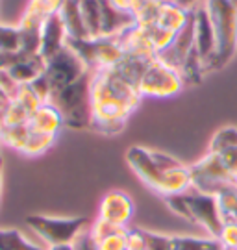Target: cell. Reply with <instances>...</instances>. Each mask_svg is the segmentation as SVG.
Here are the masks:
<instances>
[{"instance_id": "obj_10", "label": "cell", "mask_w": 237, "mask_h": 250, "mask_svg": "<svg viewBox=\"0 0 237 250\" xmlns=\"http://www.w3.org/2000/svg\"><path fill=\"white\" fill-rule=\"evenodd\" d=\"M189 169H191V186H193L191 189L194 191L215 195L222 186L234 184V180L228 174L226 167L222 165V161L219 160V156L210 150L196 163L189 165Z\"/></svg>"}, {"instance_id": "obj_20", "label": "cell", "mask_w": 237, "mask_h": 250, "mask_svg": "<svg viewBox=\"0 0 237 250\" xmlns=\"http://www.w3.org/2000/svg\"><path fill=\"white\" fill-rule=\"evenodd\" d=\"M169 250H222L215 237H193V235H167Z\"/></svg>"}, {"instance_id": "obj_26", "label": "cell", "mask_w": 237, "mask_h": 250, "mask_svg": "<svg viewBox=\"0 0 237 250\" xmlns=\"http://www.w3.org/2000/svg\"><path fill=\"white\" fill-rule=\"evenodd\" d=\"M0 52H21L19 26H9L0 22Z\"/></svg>"}, {"instance_id": "obj_7", "label": "cell", "mask_w": 237, "mask_h": 250, "mask_svg": "<svg viewBox=\"0 0 237 250\" xmlns=\"http://www.w3.org/2000/svg\"><path fill=\"white\" fill-rule=\"evenodd\" d=\"M26 226L37 233L46 247L56 245H74L80 235L89 228L84 217H50V215H28Z\"/></svg>"}, {"instance_id": "obj_34", "label": "cell", "mask_w": 237, "mask_h": 250, "mask_svg": "<svg viewBox=\"0 0 237 250\" xmlns=\"http://www.w3.org/2000/svg\"><path fill=\"white\" fill-rule=\"evenodd\" d=\"M19 87H21V85L11 78V74H9L8 71H0V89L4 91L9 99H13V97L17 95Z\"/></svg>"}, {"instance_id": "obj_12", "label": "cell", "mask_w": 237, "mask_h": 250, "mask_svg": "<svg viewBox=\"0 0 237 250\" xmlns=\"http://www.w3.org/2000/svg\"><path fill=\"white\" fill-rule=\"evenodd\" d=\"M133 213H135V204L132 197L121 189H111L100 198L97 217L115 226L128 228V224L133 219Z\"/></svg>"}, {"instance_id": "obj_5", "label": "cell", "mask_w": 237, "mask_h": 250, "mask_svg": "<svg viewBox=\"0 0 237 250\" xmlns=\"http://www.w3.org/2000/svg\"><path fill=\"white\" fill-rule=\"evenodd\" d=\"M89 89H91V72L52 95V104L60 109L67 128L86 130L93 125Z\"/></svg>"}, {"instance_id": "obj_39", "label": "cell", "mask_w": 237, "mask_h": 250, "mask_svg": "<svg viewBox=\"0 0 237 250\" xmlns=\"http://www.w3.org/2000/svg\"><path fill=\"white\" fill-rule=\"evenodd\" d=\"M230 2H232V4H234V6L237 8V0H230Z\"/></svg>"}, {"instance_id": "obj_8", "label": "cell", "mask_w": 237, "mask_h": 250, "mask_svg": "<svg viewBox=\"0 0 237 250\" xmlns=\"http://www.w3.org/2000/svg\"><path fill=\"white\" fill-rule=\"evenodd\" d=\"M184 87L185 82L180 71L159 60L158 56L147 65L137 83L143 99H172L180 95Z\"/></svg>"}, {"instance_id": "obj_31", "label": "cell", "mask_w": 237, "mask_h": 250, "mask_svg": "<svg viewBox=\"0 0 237 250\" xmlns=\"http://www.w3.org/2000/svg\"><path fill=\"white\" fill-rule=\"evenodd\" d=\"M220 247L224 250H237V223H224L217 235Z\"/></svg>"}, {"instance_id": "obj_2", "label": "cell", "mask_w": 237, "mask_h": 250, "mask_svg": "<svg viewBox=\"0 0 237 250\" xmlns=\"http://www.w3.org/2000/svg\"><path fill=\"white\" fill-rule=\"evenodd\" d=\"M126 163L150 191L163 198L182 195L193 188L189 165L167 152L133 145L126 150Z\"/></svg>"}, {"instance_id": "obj_33", "label": "cell", "mask_w": 237, "mask_h": 250, "mask_svg": "<svg viewBox=\"0 0 237 250\" xmlns=\"http://www.w3.org/2000/svg\"><path fill=\"white\" fill-rule=\"evenodd\" d=\"M126 233H128V230L108 235L106 239L97 243L98 250H128L126 249Z\"/></svg>"}, {"instance_id": "obj_30", "label": "cell", "mask_w": 237, "mask_h": 250, "mask_svg": "<svg viewBox=\"0 0 237 250\" xmlns=\"http://www.w3.org/2000/svg\"><path fill=\"white\" fill-rule=\"evenodd\" d=\"M126 249L128 250H147L149 249V232L139 228H128L126 233Z\"/></svg>"}, {"instance_id": "obj_15", "label": "cell", "mask_w": 237, "mask_h": 250, "mask_svg": "<svg viewBox=\"0 0 237 250\" xmlns=\"http://www.w3.org/2000/svg\"><path fill=\"white\" fill-rule=\"evenodd\" d=\"M28 128H30L34 134L58 137L60 132L65 128V121H63V115L60 113V109L54 106L52 102H48V104H41V106L37 107L34 113L30 115Z\"/></svg>"}, {"instance_id": "obj_1", "label": "cell", "mask_w": 237, "mask_h": 250, "mask_svg": "<svg viewBox=\"0 0 237 250\" xmlns=\"http://www.w3.org/2000/svg\"><path fill=\"white\" fill-rule=\"evenodd\" d=\"M91 128L100 134H121L133 111L139 107L141 97L137 85L126 80L123 74L108 71L91 74Z\"/></svg>"}, {"instance_id": "obj_23", "label": "cell", "mask_w": 237, "mask_h": 250, "mask_svg": "<svg viewBox=\"0 0 237 250\" xmlns=\"http://www.w3.org/2000/svg\"><path fill=\"white\" fill-rule=\"evenodd\" d=\"M32 130L24 126H0V146H8L15 152H22Z\"/></svg>"}, {"instance_id": "obj_36", "label": "cell", "mask_w": 237, "mask_h": 250, "mask_svg": "<svg viewBox=\"0 0 237 250\" xmlns=\"http://www.w3.org/2000/svg\"><path fill=\"white\" fill-rule=\"evenodd\" d=\"M9 102H11V99H9L4 91L0 89V126H2V117H4V113H6Z\"/></svg>"}, {"instance_id": "obj_18", "label": "cell", "mask_w": 237, "mask_h": 250, "mask_svg": "<svg viewBox=\"0 0 237 250\" xmlns=\"http://www.w3.org/2000/svg\"><path fill=\"white\" fill-rule=\"evenodd\" d=\"M98 2L102 15V36H119L135 22L132 13L117 9L109 0H98Z\"/></svg>"}, {"instance_id": "obj_22", "label": "cell", "mask_w": 237, "mask_h": 250, "mask_svg": "<svg viewBox=\"0 0 237 250\" xmlns=\"http://www.w3.org/2000/svg\"><path fill=\"white\" fill-rule=\"evenodd\" d=\"M224 223H237V186L228 184L215 193Z\"/></svg>"}, {"instance_id": "obj_40", "label": "cell", "mask_w": 237, "mask_h": 250, "mask_svg": "<svg viewBox=\"0 0 237 250\" xmlns=\"http://www.w3.org/2000/svg\"><path fill=\"white\" fill-rule=\"evenodd\" d=\"M0 22H2V21H0Z\"/></svg>"}, {"instance_id": "obj_27", "label": "cell", "mask_w": 237, "mask_h": 250, "mask_svg": "<svg viewBox=\"0 0 237 250\" xmlns=\"http://www.w3.org/2000/svg\"><path fill=\"white\" fill-rule=\"evenodd\" d=\"M30 111L22 104H19L17 100L9 102L6 113L2 117V126H24L30 121Z\"/></svg>"}, {"instance_id": "obj_6", "label": "cell", "mask_w": 237, "mask_h": 250, "mask_svg": "<svg viewBox=\"0 0 237 250\" xmlns=\"http://www.w3.org/2000/svg\"><path fill=\"white\" fill-rule=\"evenodd\" d=\"M67 45L86 63L87 71L100 72L117 67L124 58V50L119 36H100L87 39H69Z\"/></svg>"}, {"instance_id": "obj_3", "label": "cell", "mask_w": 237, "mask_h": 250, "mask_svg": "<svg viewBox=\"0 0 237 250\" xmlns=\"http://www.w3.org/2000/svg\"><path fill=\"white\" fill-rule=\"evenodd\" d=\"M165 202L171 208V211H174L178 217L200 226L204 232L208 233V237L217 239V235L222 230L224 219H222L215 195L189 189L182 195L167 197Z\"/></svg>"}, {"instance_id": "obj_37", "label": "cell", "mask_w": 237, "mask_h": 250, "mask_svg": "<svg viewBox=\"0 0 237 250\" xmlns=\"http://www.w3.org/2000/svg\"><path fill=\"white\" fill-rule=\"evenodd\" d=\"M44 250H76L74 245H56V247H46Z\"/></svg>"}, {"instance_id": "obj_16", "label": "cell", "mask_w": 237, "mask_h": 250, "mask_svg": "<svg viewBox=\"0 0 237 250\" xmlns=\"http://www.w3.org/2000/svg\"><path fill=\"white\" fill-rule=\"evenodd\" d=\"M63 2L65 0H28L19 24L21 26L43 28L44 21L58 13Z\"/></svg>"}, {"instance_id": "obj_4", "label": "cell", "mask_w": 237, "mask_h": 250, "mask_svg": "<svg viewBox=\"0 0 237 250\" xmlns=\"http://www.w3.org/2000/svg\"><path fill=\"white\" fill-rule=\"evenodd\" d=\"M204 6L217 41L213 71H219L234 60L237 52V8L230 0H206Z\"/></svg>"}, {"instance_id": "obj_25", "label": "cell", "mask_w": 237, "mask_h": 250, "mask_svg": "<svg viewBox=\"0 0 237 250\" xmlns=\"http://www.w3.org/2000/svg\"><path fill=\"white\" fill-rule=\"evenodd\" d=\"M54 143H56V137H52V135L34 134L32 132L21 154L26 156V158H39V156H43V154H46V152L50 150L54 146Z\"/></svg>"}, {"instance_id": "obj_11", "label": "cell", "mask_w": 237, "mask_h": 250, "mask_svg": "<svg viewBox=\"0 0 237 250\" xmlns=\"http://www.w3.org/2000/svg\"><path fill=\"white\" fill-rule=\"evenodd\" d=\"M204 4L193 11V41L194 50L198 54L200 62L204 63L206 72H211L213 71V63H215L217 41H215V32H213L210 15H208Z\"/></svg>"}, {"instance_id": "obj_17", "label": "cell", "mask_w": 237, "mask_h": 250, "mask_svg": "<svg viewBox=\"0 0 237 250\" xmlns=\"http://www.w3.org/2000/svg\"><path fill=\"white\" fill-rule=\"evenodd\" d=\"M189 19H191V11L180 8L172 0H159L156 22L154 24L165 28V30L172 32V34H178L180 30L185 28V24L189 22Z\"/></svg>"}, {"instance_id": "obj_13", "label": "cell", "mask_w": 237, "mask_h": 250, "mask_svg": "<svg viewBox=\"0 0 237 250\" xmlns=\"http://www.w3.org/2000/svg\"><path fill=\"white\" fill-rule=\"evenodd\" d=\"M210 152L219 156L234 184H237V126L219 128L211 137Z\"/></svg>"}, {"instance_id": "obj_29", "label": "cell", "mask_w": 237, "mask_h": 250, "mask_svg": "<svg viewBox=\"0 0 237 250\" xmlns=\"http://www.w3.org/2000/svg\"><path fill=\"white\" fill-rule=\"evenodd\" d=\"M11 100H17L19 104H22L30 113H34L35 109L41 106V100L37 99V95H35L34 89H32L30 85H21L17 91V95Z\"/></svg>"}, {"instance_id": "obj_38", "label": "cell", "mask_w": 237, "mask_h": 250, "mask_svg": "<svg viewBox=\"0 0 237 250\" xmlns=\"http://www.w3.org/2000/svg\"><path fill=\"white\" fill-rule=\"evenodd\" d=\"M0 197H2V160H0Z\"/></svg>"}, {"instance_id": "obj_24", "label": "cell", "mask_w": 237, "mask_h": 250, "mask_svg": "<svg viewBox=\"0 0 237 250\" xmlns=\"http://www.w3.org/2000/svg\"><path fill=\"white\" fill-rule=\"evenodd\" d=\"M0 250H44L15 228H0Z\"/></svg>"}, {"instance_id": "obj_28", "label": "cell", "mask_w": 237, "mask_h": 250, "mask_svg": "<svg viewBox=\"0 0 237 250\" xmlns=\"http://www.w3.org/2000/svg\"><path fill=\"white\" fill-rule=\"evenodd\" d=\"M123 230H128V228L115 226V224L106 223V221H102V219H98V217H97V221H93V223L89 224L87 233H89V237H91L93 241L98 243V241H102V239H106L108 235H113V233L123 232Z\"/></svg>"}, {"instance_id": "obj_14", "label": "cell", "mask_w": 237, "mask_h": 250, "mask_svg": "<svg viewBox=\"0 0 237 250\" xmlns=\"http://www.w3.org/2000/svg\"><path fill=\"white\" fill-rule=\"evenodd\" d=\"M67 41H69V36L65 32L62 19L58 17V13L48 17L41 28V50H39L41 58L44 62H48L50 58H54L67 46Z\"/></svg>"}, {"instance_id": "obj_32", "label": "cell", "mask_w": 237, "mask_h": 250, "mask_svg": "<svg viewBox=\"0 0 237 250\" xmlns=\"http://www.w3.org/2000/svg\"><path fill=\"white\" fill-rule=\"evenodd\" d=\"M30 87L34 89V93L37 95V99L41 100V104H48V102H52V87H50V82L46 80V76H44V72L30 83Z\"/></svg>"}, {"instance_id": "obj_9", "label": "cell", "mask_w": 237, "mask_h": 250, "mask_svg": "<svg viewBox=\"0 0 237 250\" xmlns=\"http://www.w3.org/2000/svg\"><path fill=\"white\" fill-rule=\"evenodd\" d=\"M86 63L80 60V56L69 45L63 48L62 52H58L54 58H50L44 65V76L50 82L52 95L58 91L65 89L67 85L78 82L87 74Z\"/></svg>"}, {"instance_id": "obj_19", "label": "cell", "mask_w": 237, "mask_h": 250, "mask_svg": "<svg viewBox=\"0 0 237 250\" xmlns=\"http://www.w3.org/2000/svg\"><path fill=\"white\" fill-rule=\"evenodd\" d=\"M58 17L62 19L63 26L69 39H87V30L84 24L80 0H65L58 11Z\"/></svg>"}, {"instance_id": "obj_35", "label": "cell", "mask_w": 237, "mask_h": 250, "mask_svg": "<svg viewBox=\"0 0 237 250\" xmlns=\"http://www.w3.org/2000/svg\"><path fill=\"white\" fill-rule=\"evenodd\" d=\"M111 4H113L117 9H121V11H126V13H135L137 9L147 2V0H109Z\"/></svg>"}, {"instance_id": "obj_21", "label": "cell", "mask_w": 237, "mask_h": 250, "mask_svg": "<svg viewBox=\"0 0 237 250\" xmlns=\"http://www.w3.org/2000/svg\"><path fill=\"white\" fill-rule=\"evenodd\" d=\"M80 9L84 24L89 37L102 36V15H100V2L98 0H80Z\"/></svg>"}]
</instances>
